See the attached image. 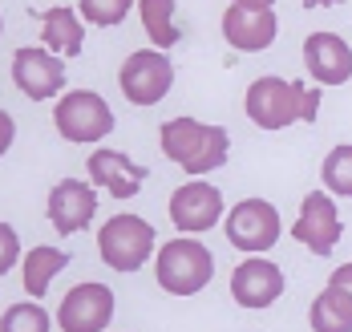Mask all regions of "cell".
Wrapping results in <instances>:
<instances>
[{"label": "cell", "mask_w": 352, "mask_h": 332, "mask_svg": "<svg viewBox=\"0 0 352 332\" xmlns=\"http://www.w3.org/2000/svg\"><path fill=\"white\" fill-rule=\"evenodd\" d=\"M94 211H98V195L81 179H65V183H57L49 190V223L61 235H73V231L89 227Z\"/></svg>", "instance_id": "obj_13"}, {"label": "cell", "mask_w": 352, "mask_h": 332, "mask_svg": "<svg viewBox=\"0 0 352 332\" xmlns=\"http://www.w3.org/2000/svg\"><path fill=\"white\" fill-rule=\"evenodd\" d=\"M85 170H89L94 186H106L113 199H134L142 190V183H146V175H150L146 166L130 162L122 150H94Z\"/></svg>", "instance_id": "obj_14"}, {"label": "cell", "mask_w": 352, "mask_h": 332, "mask_svg": "<svg viewBox=\"0 0 352 332\" xmlns=\"http://www.w3.org/2000/svg\"><path fill=\"white\" fill-rule=\"evenodd\" d=\"M158 138H162V154L190 175L219 170L227 162V146H231L223 126H203L195 118H170Z\"/></svg>", "instance_id": "obj_2"}, {"label": "cell", "mask_w": 352, "mask_h": 332, "mask_svg": "<svg viewBox=\"0 0 352 332\" xmlns=\"http://www.w3.org/2000/svg\"><path fill=\"white\" fill-rule=\"evenodd\" d=\"M227 239L239 252H251V256L276 247V239H280V215H276V207L263 203V199H243L227 215Z\"/></svg>", "instance_id": "obj_8"}, {"label": "cell", "mask_w": 352, "mask_h": 332, "mask_svg": "<svg viewBox=\"0 0 352 332\" xmlns=\"http://www.w3.org/2000/svg\"><path fill=\"white\" fill-rule=\"evenodd\" d=\"M324 183L332 195L352 199V146H336L324 158Z\"/></svg>", "instance_id": "obj_21"}, {"label": "cell", "mask_w": 352, "mask_h": 332, "mask_svg": "<svg viewBox=\"0 0 352 332\" xmlns=\"http://www.w3.org/2000/svg\"><path fill=\"white\" fill-rule=\"evenodd\" d=\"M142 21H146V33L150 41L158 45V49H166V45H175L178 41V29H175V4L170 0H142Z\"/></svg>", "instance_id": "obj_20"}, {"label": "cell", "mask_w": 352, "mask_h": 332, "mask_svg": "<svg viewBox=\"0 0 352 332\" xmlns=\"http://www.w3.org/2000/svg\"><path fill=\"white\" fill-rule=\"evenodd\" d=\"M292 235H296L308 252L328 256V252L336 247V239H340V215H336V203H332L328 195L312 190V195L304 199V207H300V219L292 223Z\"/></svg>", "instance_id": "obj_10"}, {"label": "cell", "mask_w": 352, "mask_h": 332, "mask_svg": "<svg viewBox=\"0 0 352 332\" xmlns=\"http://www.w3.org/2000/svg\"><path fill=\"white\" fill-rule=\"evenodd\" d=\"M223 37L231 41L239 53H259L276 41V12L272 4L259 0H235L223 12Z\"/></svg>", "instance_id": "obj_7"}, {"label": "cell", "mask_w": 352, "mask_h": 332, "mask_svg": "<svg viewBox=\"0 0 352 332\" xmlns=\"http://www.w3.org/2000/svg\"><path fill=\"white\" fill-rule=\"evenodd\" d=\"M219 215H223V195L211 183H186L170 195V219L186 235L211 231L219 223Z\"/></svg>", "instance_id": "obj_11"}, {"label": "cell", "mask_w": 352, "mask_h": 332, "mask_svg": "<svg viewBox=\"0 0 352 332\" xmlns=\"http://www.w3.org/2000/svg\"><path fill=\"white\" fill-rule=\"evenodd\" d=\"M53 122H57L61 138H69V142H98V138H106L109 130H113L109 106L98 93H89V89L65 93V98L53 106Z\"/></svg>", "instance_id": "obj_5"}, {"label": "cell", "mask_w": 352, "mask_h": 332, "mask_svg": "<svg viewBox=\"0 0 352 332\" xmlns=\"http://www.w3.org/2000/svg\"><path fill=\"white\" fill-rule=\"evenodd\" d=\"M312 329L316 332H352V300L336 288H324L312 300Z\"/></svg>", "instance_id": "obj_18"}, {"label": "cell", "mask_w": 352, "mask_h": 332, "mask_svg": "<svg viewBox=\"0 0 352 332\" xmlns=\"http://www.w3.org/2000/svg\"><path fill=\"white\" fill-rule=\"evenodd\" d=\"M0 332H49V312L41 304H12L0 320Z\"/></svg>", "instance_id": "obj_22"}, {"label": "cell", "mask_w": 352, "mask_h": 332, "mask_svg": "<svg viewBox=\"0 0 352 332\" xmlns=\"http://www.w3.org/2000/svg\"><path fill=\"white\" fill-rule=\"evenodd\" d=\"M328 288H336V292H344L352 300V263H344V267H336V272H332Z\"/></svg>", "instance_id": "obj_24"}, {"label": "cell", "mask_w": 352, "mask_h": 332, "mask_svg": "<svg viewBox=\"0 0 352 332\" xmlns=\"http://www.w3.org/2000/svg\"><path fill=\"white\" fill-rule=\"evenodd\" d=\"M98 252L113 272H138L154 252V227L138 215H113L98 231Z\"/></svg>", "instance_id": "obj_4"}, {"label": "cell", "mask_w": 352, "mask_h": 332, "mask_svg": "<svg viewBox=\"0 0 352 332\" xmlns=\"http://www.w3.org/2000/svg\"><path fill=\"white\" fill-rule=\"evenodd\" d=\"M283 292V272L267 259H243L231 276V296L243 304V308H267L276 304Z\"/></svg>", "instance_id": "obj_15"}, {"label": "cell", "mask_w": 352, "mask_h": 332, "mask_svg": "<svg viewBox=\"0 0 352 332\" xmlns=\"http://www.w3.org/2000/svg\"><path fill=\"white\" fill-rule=\"evenodd\" d=\"M12 77L21 85V93H29L33 102L53 98L65 85V65L61 57H53L49 49H16L12 57Z\"/></svg>", "instance_id": "obj_12"}, {"label": "cell", "mask_w": 352, "mask_h": 332, "mask_svg": "<svg viewBox=\"0 0 352 332\" xmlns=\"http://www.w3.org/2000/svg\"><path fill=\"white\" fill-rule=\"evenodd\" d=\"M41 41H45V49L57 57H77L81 53V25H77V16H73V8H45L41 12Z\"/></svg>", "instance_id": "obj_17"}, {"label": "cell", "mask_w": 352, "mask_h": 332, "mask_svg": "<svg viewBox=\"0 0 352 332\" xmlns=\"http://www.w3.org/2000/svg\"><path fill=\"white\" fill-rule=\"evenodd\" d=\"M61 332H106L113 320V292L106 284H77L57 308Z\"/></svg>", "instance_id": "obj_9"}, {"label": "cell", "mask_w": 352, "mask_h": 332, "mask_svg": "<svg viewBox=\"0 0 352 332\" xmlns=\"http://www.w3.org/2000/svg\"><path fill=\"white\" fill-rule=\"evenodd\" d=\"M320 89H308L304 81L287 77H259L247 89V118L263 130H283L292 122H316Z\"/></svg>", "instance_id": "obj_1"}, {"label": "cell", "mask_w": 352, "mask_h": 332, "mask_svg": "<svg viewBox=\"0 0 352 332\" xmlns=\"http://www.w3.org/2000/svg\"><path fill=\"white\" fill-rule=\"evenodd\" d=\"M69 263L65 252H57V247H33L29 256H25V292L41 300V296L49 292V280L61 272Z\"/></svg>", "instance_id": "obj_19"}, {"label": "cell", "mask_w": 352, "mask_h": 332, "mask_svg": "<svg viewBox=\"0 0 352 332\" xmlns=\"http://www.w3.org/2000/svg\"><path fill=\"white\" fill-rule=\"evenodd\" d=\"M304 65L320 85H344L352 77V49L336 33H312L304 41Z\"/></svg>", "instance_id": "obj_16"}, {"label": "cell", "mask_w": 352, "mask_h": 332, "mask_svg": "<svg viewBox=\"0 0 352 332\" xmlns=\"http://www.w3.org/2000/svg\"><path fill=\"white\" fill-rule=\"evenodd\" d=\"M154 276H158V288H166L170 296H195L211 284L214 259L199 239H170L158 247Z\"/></svg>", "instance_id": "obj_3"}, {"label": "cell", "mask_w": 352, "mask_h": 332, "mask_svg": "<svg viewBox=\"0 0 352 332\" xmlns=\"http://www.w3.org/2000/svg\"><path fill=\"white\" fill-rule=\"evenodd\" d=\"M77 8L85 12L89 25H118V21H126L130 0H81Z\"/></svg>", "instance_id": "obj_23"}, {"label": "cell", "mask_w": 352, "mask_h": 332, "mask_svg": "<svg viewBox=\"0 0 352 332\" xmlns=\"http://www.w3.org/2000/svg\"><path fill=\"white\" fill-rule=\"evenodd\" d=\"M170 81H175V65L158 49L130 53L126 65H122V74H118V85H122L126 102H134V106H158L166 98Z\"/></svg>", "instance_id": "obj_6"}]
</instances>
